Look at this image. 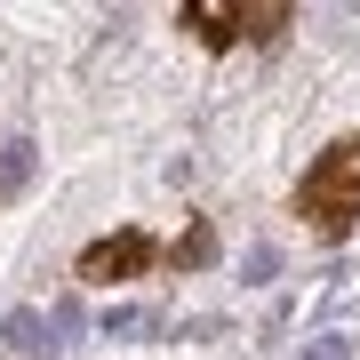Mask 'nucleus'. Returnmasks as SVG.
Returning a JSON list of instances; mask_svg holds the SVG:
<instances>
[{
	"label": "nucleus",
	"instance_id": "1",
	"mask_svg": "<svg viewBox=\"0 0 360 360\" xmlns=\"http://www.w3.org/2000/svg\"><path fill=\"white\" fill-rule=\"evenodd\" d=\"M296 217H304L321 240H345L360 224V129L336 136L321 160L304 168V184H296Z\"/></svg>",
	"mask_w": 360,
	"mask_h": 360
},
{
	"label": "nucleus",
	"instance_id": "2",
	"mask_svg": "<svg viewBox=\"0 0 360 360\" xmlns=\"http://www.w3.org/2000/svg\"><path fill=\"white\" fill-rule=\"evenodd\" d=\"M288 0H184V32L200 49H264L288 32Z\"/></svg>",
	"mask_w": 360,
	"mask_h": 360
},
{
	"label": "nucleus",
	"instance_id": "3",
	"mask_svg": "<svg viewBox=\"0 0 360 360\" xmlns=\"http://www.w3.org/2000/svg\"><path fill=\"white\" fill-rule=\"evenodd\" d=\"M144 264H160V248L144 240V232H112V240H96L89 257H80V281H136Z\"/></svg>",
	"mask_w": 360,
	"mask_h": 360
},
{
	"label": "nucleus",
	"instance_id": "4",
	"mask_svg": "<svg viewBox=\"0 0 360 360\" xmlns=\"http://www.w3.org/2000/svg\"><path fill=\"white\" fill-rule=\"evenodd\" d=\"M0 336H8L16 352H40V345H49V321H40V312H8V328H0Z\"/></svg>",
	"mask_w": 360,
	"mask_h": 360
},
{
	"label": "nucleus",
	"instance_id": "5",
	"mask_svg": "<svg viewBox=\"0 0 360 360\" xmlns=\"http://www.w3.org/2000/svg\"><path fill=\"white\" fill-rule=\"evenodd\" d=\"M32 176V144H8V153H0V184H8V193H16V184H25Z\"/></svg>",
	"mask_w": 360,
	"mask_h": 360
},
{
	"label": "nucleus",
	"instance_id": "6",
	"mask_svg": "<svg viewBox=\"0 0 360 360\" xmlns=\"http://www.w3.org/2000/svg\"><path fill=\"white\" fill-rule=\"evenodd\" d=\"M272 264H281V257H272L264 240H257V248H248V257H240V272H248V281H272Z\"/></svg>",
	"mask_w": 360,
	"mask_h": 360
},
{
	"label": "nucleus",
	"instance_id": "7",
	"mask_svg": "<svg viewBox=\"0 0 360 360\" xmlns=\"http://www.w3.org/2000/svg\"><path fill=\"white\" fill-rule=\"evenodd\" d=\"M304 360H352V336H321V345H312Z\"/></svg>",
	"mask_w": 360,
	"mask_h": 360
}]
</instances>
